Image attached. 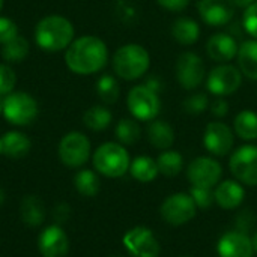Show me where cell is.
Returning a JSON list of instances; mask_svg holds the SVG:
<instances>
[{
  "label": "cell",
  "instance_id": "1",
  "mask_svg": "<svg viewBox=\"0 0 257 257\" xmlns=\"http://www.w3.org/2000/svg\"><path fill=\"white\" fill-rule=\"evenodd\" d=\"M108 60V50L98 36L86 35L71 42L65 53L66 66L78 75L99 72Z\"/></svg>",
  "mask_w": 257,
  "mask_h": 257
},
{
  "label": "cell",
  "instance_id": "2",
  "mask_svg": "<svg viewBox=\"0 0 257 257\" xmlns=\"http://www.w3.org/2000/svg\"><path fill=\"white\" fill-rule=\"evenodd\" d=\"M35 41L44 51H60L68 48L74 41V26L65 17L48 15L36 24Z\"/></svg>",
  "mask_w": 257,
  "mask_h": 257
},
{
  "label": "cell",
  "instance_id": "3",
  "mask_svg": "<svg viewBox=\"0 0 257 257\" xmlns=\"http://www.w3.org/2000/svg\"><path fill=\"white\" fill-rule=\"evenodd\" d=\"M151 66V56L143 45L126 44L116 50L113 56V71L117 77L133 81L143 77Z\"/></svg>",
  "mask_w": 257,
  "mask_h": 257
},
{
  "label": "cell",
  "instance_id": "4",
  "mask_svg": "<svg viewBox=\"0 0 257 257\" xmlns=\"http://www.w3.org/2000/svg\"><path fill=\"white\" fill-rule=\"evenodd\" d=\"M130 155L120 143H104L93 154V166L107 178H120L130 170Z\"/></svg>",
  "mask_w": 257,
  "mask_h": 257
},
{
  "label": "cell",
  "instance_id": "5",
  "mask_svg": "<svg viewBox=\"0 0 257 257\" xmlns=\"http://www.w3.org/2000/svg\"><path fill=\"white\" fill-rule=\"evenodd\" d=\"M126 105L134 119L149 122L157 119L161 111V101L158 92L146 84L134 86L126 96Z\"/></svg>",
  "mask_w": 257,
  "mask_h": 257
},
{
  "label": "cell",
  "instance_id": "6",
  "mask_svg": "<svg viewBox=\"0 0 257 257\" xmlns=\"http://www.w3.org/2000/svg\"><path fill=\"white\" fill-rule=\"evenodd\" d=\"M2 113L12 125H29L38 116V102L26 92H11L2 101Z\"/></svg>",
  "mask_w": 257,
  "mask_h": 257
},
{
  "label": "cell",
  "instance_id": "7",
  "mask_svg": "<svg viewBox=\"0 0 257 257\" xmlns=\"http://www.w3.org/2000/svg\"><path fill=\"white\" fill-rule=\"evenodd\" d=\"M196 212L197 206L193 197L187 193H176L169 196L160 208L163 220L170 226L187 224L196 217Z\"/></svg>",
  "mask_w": 257,
  "mask_h": 257
},
{
  "label": "cell",
  "instance_id": "8",
  "mask_svg": "<svg viewBox=\"0 0 257 257\" xmlns=\"http://www.w3.org/2000/svg\"><path fill=\"white\" fill-rule=\"evenodd\" d=\"M206 75V66L202 57L193 51L182 53L176 60V78L182 89H197Z\"/></svg>",
  "mask_w": 257,
  "mask_h": 257
},
{
  "label": "cell",
  "instance_id": "9",
  "mask_svg": "<svg viewBox=\"0 0 257 257\" xmlns=\"http://www.w3.org/2000/svg\"><path fill=\"white\" fill-rule=\"evenodd\" d=\"M90 157V142L89 139L78 133L72 131L66 134L59 145V158L66 167H81L87 163Z\"/></svg>",
  "mask_w": 257,
  "mask_h": 257
},
{
  "label": "cell",
  "instance_id": "10",
  "mask_svg": "<svg viewBox=\"0 0 257 257\" xmlns=\"http://www.w3.org/2000/svg\"><path fill=\"white\" fill-rule=\"evenodd\" d=\"M229 167L238 182L257 187V146L245 145L236 149L230 157Z\"/></svg>",
  "mask_w": 257,
  "mask_h": 257
},
{
  "label": "cell",
  "instance_id": "11",
  "mask_svg": "<svg viewBox=\"0 0 257 257\" xmlns=\"http://www.w3.org/2000/svg\"><path fill=\"white\" fill-rule=\"evenodd\" d=\"M241 84L242 72L239 68L229 63H221L220 66L214 68L206 78V87L215 96L232 95L241 87Z\"/></svg>",
  "mask_w": 257,
  "mask_h": 257
},
{
  "label": "cell",
  "instance_id": "12",
  "mask_svg": "<svg viewBox=\"0 0 257 257\" xmlns=\"http://www.w3.org/2000/svg\"><path fill=\"white\" fill-rule=\"evenodd\" d=\"M223 175L221 164L211 157H199L193 160L187 169L188 181L193 187L212 188L218 185Z\"/></svg>",
  "mask_w": 257,
  "mask_h": 257
},
{
  "label": "cell",
  "instance_id": "13",
  "mask_svg": "<svg viewBox=\"0 0 257 257\" xmlns=\"http://www.w3.org/2000/svg\"><path fill=\"white\" fill-rule=\"evenodd\" d=\"M123 245L134 257H158L161 247L154 232L148 227H134L123 236Z\"/></svg>",
  "mask_w": 257,
  "mask_h": 257
},
{
  "label": "cell",
  "instance_id": "14",
  "mask_svg": "<svg viewBox=\"0 0 257 257\" xmlns=\"http://www.w3.org/2000/svg\"><path fill=\"white\" fill-rule=\"evenodd\" d=\"M233 143V133L224 122L215 120L206 125L203 134V145L209 154L215 157H224L232 151Z\"/></svg>",
  "mask_w": 257,
  "mask_h": 257
},
{
  "label": "cell",
  "instance_id": "15",
  "mask_svg": "<svg viewBox=\"0 0 257 257\" xmlns=\"http://www.w3.org/2000/svg\"><path fill=\"white\" fill-rule=\"evenodd\" d=\"M197 9L200 18L212 27L229 24L235 15V5L232 0H199Z\"/></svg>",
  "mask_w": 257,
  "mask_h": 257
},
{
  "label": "cell",
  "instance_id": "16",
  "mask_svg": "<svg viewBox=\"0 0 257 257\" xmlns=\"http://www.w3.org/2000/svg\"><path fill=\"white\" fill-rule=\"evenodd\" d=\"M38 247L44 257H65L69 251V239L59 224H53L42 230Z\"/></svg>",
  "mask_w": 257,
  "mask_h": 257
},
{
  "label": "cell",
  "instance_id": "17",
  "mask_svg": "<svg viewBox=\"0 0 257 257\" xmlns=\"http://www.w3.org/2000/svg\"><path fill=\"white\" fill-rule=\"evenodd\" d=\"M217 251L220 257H253L254 254L251 238L239 230L224 233L217 244Z\"/></svg>",
  "mask_w": 257,
  "mask_h": 257
},
{
  "label": "cell",
  "instance_id": "18",
  "mask_svg": "<svg viewBox=\"0 0 257 257\" xmlns=\"http://www.w3.org/2000/svg\"><path fill=\"white\" fill-rule=\"evenodd\" d=\"M238 42L229 33H215L206 42L208 56L218 63H229L238 54Z\"/></svg>",
  "mask_w": 257,
  "mask_h": 257
},
{
  "label": "cell",
  "instance_id": "19",
  "mask_svg": "<svg viewBox=\"0 0 257 257\" xmlns=\"http://www.w3.org/2000/svg\"><path fill=\"white\" fill-rule=\"evenodd\" d=\"M214 196H215V203L218 206H221L223 209L229 211V209L238 208L244 202L245 191H244V187L241 182L227 179L217 185Z\"/></svg>",
  "mask_w": 257,
  "mask_h": 257
},
{
  "label": "cell",
  "instance_id": "20",
  "mask_svg": "<svg viewBox=\"0 0 257 257\" xmlns=\"http://www.w3.org/2000/svg\"><path fill=\"white\" fill-rule=\"evenodd\" d=\"M30 140L20 131H9L0 137V155L8 158H23L30 151Z\"/></svg>",
  "mask_w": 257,
  "mask_h": 257
},
{
  "label": "cell",
  "instance_id": "21",
  "mask_svg": "<svg viewBox=\"0 0 257 257\" xmlns=\"http://www.w3.org/2000/svg\"><path fill=\"white\" fill-rule=\"evenodd\" d=\"M148 140L149 143L161 151H167L172 148V145L175 143V131L172 128V125L166 120H158L154 119L151 120L148 130Z\"/></svg>",
  "mask_w": 257,
  "mask_h": 257
},
{
  "label": "cell",
  "instance_id": "22",
  "mask_svg": "<svg viewBox=\"0 0 257 257\" xmlns=\"http://www.w3.org/2000/svg\"><path fill=\"white\" fill-rule=\"evenodd\" d=\"M238 65L242 75L257 81V39H248L238 48Z\"/></svg>",
  "mask_w": 257,
  "mask_h": 257
},
{
  "label": "cell",
  "instance_id": "23",
  "mask_svg": "<svg viewBox=\"0 0 257 257\" xmlns=\"http://www.w3.org/2000/svg\"><path fill=\"white\" fill-rule=\"evenodd\" d=\"M172 36L181 45H193L200 36V27L196 20L190 17H181L172 26Z\"/></svg>",
  "mask_w": 257,
  "mask_h": 257
},
{
  "label": "cell",
  "instance_id": "24",
  "mask_svg": "<svg viewBox=\"0 0 257 257\" xmlns=\"http://www.w3.org/2000/svg\"><path fill=\"white\" fill-rule=\"evenodd\" d=\"M20 215L24 224L29 227H38L45 220V209L42 202L36 196H27L21 200Z\"/></svg>",
  "mask_w": 257,
  "mask_h": 257
},
{
  "label": "cell",
  "instance_id": "25",
  "mask_svg": "<svg viewBox=\"0 0 257 257\" xmlns=\"http://www.w3.org/2000/svg\"><path fill=\"white\" fill-rule=\"evenodd\" d=\"M130 172L131 176L140 182H152L160 173L157 160L148 155H140L134 158L130 164Z\"/></svg>",
  "mask_w": 257,
  "mask_h": 257
},
{
  "label": "cell",
  "instance_id": "26",
  "mask_svg": "<svg viewBox=\"0 0 257 257\" xmlns=\"http://www.w3.org/2000/svg\"><path fill=\"white\" fill-rule=\"evenodd\" d=\"M233 130L236 136L245 142L257 139V113L253 110H242L233 120Z\"/></svg>",
  "mask_w": 257,
  "mask_h": 257
},
{
  "label": "cell",
  "instance_id": "27",
  "mask_svg": "<svg viewBox=\"0 0 257 257\" xmlns=\"http://www.w3.org/2000/svg\"><path fill=\"white\" fill-rule=\"evenodd\" d=\"M157 164H158V170L161 175H164L166 178H173L178 176L182 169H184V158L178 151H164L158 155L157 158Z\"/></svg>",
  "mask_w": 257,
  "mask_h": 257
},
{
  "label": "cell",
  "instance_id": "28",
  "mask_svg": "<svg viewBox=\"0 0 257 257\" xmlns=\"http://www.w3.org/2000/svg\"><path fill=\"white\" fill-rule=\"evenodd\" d=\"M111 111L104 105H93L83 114L84 125L92 131H104L111 123Z\"/></svg>",
  "mask_w": 257,
  "mask_h": 257
},
{
  "label": "cell",
  "instance_id": "29",
  "mask_svg": "<svg viewBox=\"0 0 257 257\" xmlns=\"http://www.w3.org/2000/svg\"><path fill=\"white\" fill-rule=\"evenodd\" d=\"M74 185L77 188V191L81 194V196H86V197H93L98 194L99 191V178L95 172L92 170H81L75 175L74 178Z\"/></svg>",
  "mask_w": 257,
  "mask_h": 257
},
{
  "label": "cell",
  "instance_id": "30",
  "mask_svg": "<svg viewBox=\"0 0 257 257\" xmlns=\"http://www.w3.org/2000/svg\"><path fill=\"white\" fill-rule=\"evenodd\" d=\"M114 134L120 145H134L136 142H139L142 136V130H140V125L137 123V119L125 117V119H120L119 123L116 125Z\"/></svg>",
  "mask_w": 257,
  "mask_h": 257
},
{
  "label": "cell",
  "instance_id": "31",
  "mask_svg": "<svg viewBox=\"0 0 257 257\" xmlns=\"http://www.w3.org/2000/svg\"><path fill=\"white\" fill-rule=\"evenodd\" d=\"M27 54H29V42L23 36H15L9 42L3 44L2 56L6 62H11V63L21 62L26 59Z\"/></svg>",
  "mask_w": 257,
  "mask_h": 257
},
{
  "label": "cell",
  "instance_id": "32",
  "mask_svg": "<svg viewBox=\"0 0 257 257\" xmlns=\"http://www.w3.org/2000/svg\"><path fill=\"white\" fill-rule=\"evenodd\" d=\"M96 93L99 99L105 104H114L119 99L120 95V87L119 83L114 77L111 75H102L99 77L96 83Z\"/></svg>",
  "mask_w": 257,
  "mask_h": 257
},
{
  "label": "cell",
  "instance_id": "33",
  "mask_svg": "<svg viewBox=\"0 0 257 257\" xmlns=\"http://www.w3.org/2000/svg\"><path fill=\"white\" fill-rule=\"evenodd\" d=\"M208 105H209V98H208L206 93H202V92L190 95V96L182 102L184 110H185L188 114H194V116H196V114H202V113L208 108Z\"/></svg>",
  "mask_w": 257,
  "mask_h": 257
},
{
  "label": "cell",
  "instance_id": "34",
  "mask_svg": "<svg viewBox=\"0 0 257 257\" xmlns=\"http://www.w3.org/2000/svg\"><path fill=\"white\" fill-rule=\"evenodd\" d=\"M190 196L193 197L194 203L200 209H208L212 206L215 202V196L212 188H200V187H193L190 190Z\"/></svg>",
  "mask_w": 257,
  "mask_h": 257
},
{
  "label": "cell",
  "instance_id": "35",
  "mask_svg": "<svg viewBox=\"0 0 257 257\" xmlns=\"http://www.w3.org/2000/svg\"><path fill=\"white\" fill-rule=\"evenodd\" d=\"M17 83L14 69L8 65H0V96H6L12 92Z\"/></svg>",
  "mask_w": 257,
  "mask_h": 257
},
{
  "label": "cell",
  "instance_id": "36",
  "mask_svg": "<svg viewBox=\"0 0 257 257\" xmlns=\"http://www.w3.org/2000/svg\"><path fill=\"white\" fill-rule=\"evenodd\" d=\"M242 23H244L245 32L253 39H257V2L245 9L244 17H242Z\"/></svg>",
  "mask_w": 257,
  "mask_h": 257
},
{
  "label": "cell",
  "instance_id": "37",
  "mask_svg": "<svg viewBox=\"0 0 257 257\" xmlns=\"http://www.w3.org/2000/svg\"><path fill=\"white\" fill-rule=\"evenodd\" d=\"M15 36H18L17 24L6 17H0V44H6Z\"/></svg>",
  "mask_w": 257,
  "mask_h": 257
},
{
  "label": "cell",
  "instance_id": "38",
  "mask_svg": "<svg viewBox=\"0 0 257 257\" xmlns=\"http://www.w3.org/2000/svg\"><path fill=\"white\" fill-rule=\"evenodd\" d=\"M253 223H254V215L250 212V209H247V211H244L238 217V220H236V230H239L242 233H247L250 230V227L253 226Z\"/></svg>",
  "mask_w": 257,
  "mask_h": 257
},
{
  "label": "cell",
  "instance_id": "39",
  "mask_svg": "<svg viewBox=\"0 0 257 257\" xmlns=\"http://www.w3.org/2000/svg\"><path fill=\"white\" fill-rule=\"evenodd\" d=\"M157 3L170 12H182L190 5V0H157Z\"/></svg>",
  "mask_w": 257,
  "mask_h": 257
},
{
  "label": "cell",
  "instance_id": "40",
  "mask_svg": "<svg viewBox=\"0 0 257 257\" xmlns=\"http://www.w3.org/2000/svg\"><path fill=\"white\" fill-rule=\"evenodd\" d=\"M229 111V104L223 96H218L217 99H214L211 102V113L215 117H224Z\"/></svg>",
  "mask_w": 257,
  "mask_h": 257
},
{
  "label": "cell",
  "instance_id": "41",
  "mask_svg": "<svg viewBox=\"0 0 257 257\" xmlns=\"http://www.w3.org/2000/svg\"><path fill=\"white\" fill-rule=\"evenodd\" d=\"M71 215V208L66 205V203H59L54 211H53V220L57 223V224H62V223H66L68 218Z\"/></svg>",
  "mask_w": 257,
  "mask_h": 257
},
{
  "label": "cell",
  "instance_id": "42",
  "mask_svg": "<svg viewBox=\"0 0 257 257\" xmlns=\"http://www.w3.org/2000/svg\"><path fill=\"white\" fill-rule=\"evenodd\" d=\"M235 6L238 8H242V9H247L248 6H251L253 3H256L257 0H232Z\"/></svg>",
  "mask_w": 257,
  "mask_h": 257
},
{
  "label": "cell",
  "instance_id": "43",
  "mask_svg": "<svg viewBox=\"0 0 257 257\" xmlns=\"http://www.w3.org/2000/svg\"><path fill=\"white\" fill-rule=\"evenodd\" d=\"M251 244H253V250H254V253H257V232L253 235V238H251Z\"/></svg>",
  "mask_w": 257,
  "mask_h": 257
},
{
  "label": "cell",
  "instance_id": "44",
  "mask_svg": "<svg viewBox=\"0 0 257 257\" xmlns=\"http://www.w3.org/2000/svg\"><path fill=\"white\" fill-rule=\"evenodd\" d=\"M3 202H5V193H3V190L0 188V206L3 205Z\"/></svg>",
  "mask_w": 257,
  "mask_h": 257
},
{
  "label": "cell",
  "instance_id": "45",
  "mask_svg": "<svg viewBox=\"0 0 257 257\" xmlns=\"http://www.w3.org/2000/svg\"><path fill=\"white\" fill-rule=\"evenodd\" d=\"M2 8H3V0H0V11H2Z\"/></svg>",
  "mask_w": 257,
  "mask_h": 257
},
{
  "label": "cell",
  "instance_id": "46",
  "mask_svg": "<svg viewBox=\"0 0 257 257\" xmlns=\"http://www.w3.org/2000/svg\"><path fill=\"white\" fill-rule=\"evenodd\" d=\"M0 113H2V101H0Z\"/></svg>",
  "mask_w": 257,
  "mask_h": 257
},
{
  "label": "cell",
  "instance_id": "47",
  "mask_svg": "<svg viewBox=\"0 0 257 257\" xmlns=\"http://www.w3.org/2000/svg\"><path fill=\"white\" fill-rule=\"evenodd\" d=\"M111 257H123V256H111Z\"/></svg>",
  "mask_w": 257,
  "mask_h": 257
}]
</instances>
